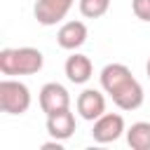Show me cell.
Returning a JSON list of instances; mask_svg holds the SVG:
<instances>
[{
  "label": "cell",
  "mask_w": 150,
  "mask_h": 150,
  "mask_svg": "<svg viewBox=\"0 0 150 150\" xmlns=\"http://www.w3.org/2000/svg\"><path fill=\"white\" fill-rule=\"evenodd\" d=\"M42 150H61V141H52V143H42Z\"/></svg>",
  "instance_id": "9a60e30c"
},
{
  "label": "cell",
  "mask_w": 150,
  "mask_h": 150,
  "mask_svg": "<svg viewBox=\"0 0 150 150\" xmlns=\"http://www.w3.org/2000/svg\"><path fill=\"white\" fill-rule=\"evenodd\" d=\"M131 9L141 21H150V0H131Z\"/></svg>",
  "instance_id": "5bb4252c"
},
{
  "label": "cell",
  "mask_w": 150,
  "mask_h": 150,
  "mask_svg": "<svg viewBox=\"0 0 150 150\" xmlns=\"http://www.w3.org/2000/svg\"><path fill=\"white\" fill-rule=\"evenodd\" d=\"M131 70L124 66V63H108L103 70H101V84L108 94H115L122 84H127L131 80Z\"/></svg>",
  "instance_id": "30bf717a"
},
{
  "label": "cell",
  "mask_w": 150,
  "mask_h": 150,
  "mask_svg": "<svg viewBox=\"0 0 150 150\" xmlns=\"http://www.w3.org/2000/svg\"><path fill=\"white\" fill-rule=\"evenodd\" d=\"M45 56L35 47L2 49L0 52V70L5 75H33L42 68Z\"/></svg>",
  "instance_id": "6da1fadb"
},
{
  "label": "cell",
  "mask_w": 150,
  "mask_h": 150,
  "mask_svg": "<svg viewBox=\"0 0 150 150\" xmlns=\"http://www.w3.org/2000/svg\"><path fill=\"white\" fill-rule=\"evenodd\" d=\"M112 96V101H115V105L117 108H122V110H136V108H141V103H143V87L138 84V80L136 77H131L127 84H122L115 94H110Z\"/></svg>",
  "instance_id": "52a82bcc"
},
{
  "label": "cell",
  "mask_w": 150,
  "mask_h": 150,
  "mask_svg": "<svg viewBox=\"0 0 150 150\" xmlns=\"http://www.w3.org/2000/svg\"><path fill=\"white\" fill-rule=\"evenodd\" d=\"M127 143L131 150H150V122H136L127 131Z\"/></svg>",
  "instance_id": "7c38bea8"
},
{
  "label": "cell",
  "mask_w": 150,
  "mask_h": 150,
  "mask_svg": "<svg viewBox=\"0 0 150 150\" xmlns=\"http://www.w3.org/2000/svg\"><path fill=\"white\" fill-rule=\"evenodd\" d=\"M47 131L56 141L70 138L73 131H75V117H73V112L66 108V110H59V112L47 115Z\"/></svg>",
  "instance_id": "ba28073f"
},
{
  "label": "cell",
  "mask_w": 150,
  "mask_h": 150,
  "mask_svg": "<svg viewBox=\"0 0 150 150\" xmlns=\"http://www.w3.org/2000/svg\"><path fill=\"white\" fill-rule=\"evenodd\" d=\"M87 40V26L82 21H68L59 28V35H56V42L59 47L63 49H77L82 47Z\"/></svg>",
  "instance_id": "9c48e42d"
},
{
  "label": "cell",
  "mask_w": 150,
  "mask_h": 150,
  "mask_svg": "<svg viewBox=\"0 0 150 150\" xmlns=\"http://www.w3.org/2000/svg\"><path fill=\"white\" fill-rule=\"evenodd\" d=\"M77 112L84 120H89V122L98 120L105 112V98H103V94L96 91V89H84L77 96Z\"/></svg>",
  "instance_id": "8992f818"
},
{
  "label": "cell",
  "mask_w": 150,
  "mask_h": 150,
  "mask_svg": "<svg viewBox=\"0 0 150 150\" xmlns=\"http://www.w3.org/2000/svg\"><path fill=\"white\" fill-rule=\"evenodd\" d=\"M68 105H70V96H68L66 87H61L59 82H47L40 89V108H42V112L52 115V112L66 110Z\"/></svg>",
  "instance_id": "5b68a950"
},
{
  "label": "cell",
  "mask_w": 150,
  "mask_h": 150,
  "mask_svg": "<svg viewBox=\"0 0 150 150\" xmlns=\"http://www.w3.org/2000/svg\"><path fill=\"white\" fill-rule=\"evenodd\" d=\"M30 108V91L23 82L2 80L0 82V110L7 115H21Z\"/></svg>",
  "instance_id": "7a4b0ae2"
},
{
  "label": "cell",
  "mask_w": 150,
  "mask_h": 150,
  "mask_svg": "<svg viewBox=\"0 0 150 150\" xmlns=\"http://www.w3.org/2000/svg\"><path fill=\"white\" fill-rule=\"evenodd\" d=\"M66 75H68L70 82L84 84L91 77V61H89V56H84V54L68 56V61H66Z\"/></svg>",
  "instance_id": "8fae6325"
},
{
  "label": "cell",
  "mask_w": 150,
  "mask_h": 150,
  "mask_svg": "<svg viewBox=\"0 0 150 150\" xmlns=\"http://www.w3.org/2000/svg\"><path fill=\"white\" fill-rule=\"evenodd\" d=\"M73 2L75 0H35L33 12H35L38 23H42V26L59 23L61 19H66V14L73 7Z\"/></svg>",
  "instance_id": "277c9868"
},
{
  "label": "cell",
  "mask_w": 150,
  "mask_h": 150,
  "mask_svg": "<svg viewBox=\"0 0 150 150\" xmlns=\"http://www.w3.org/2000/svg\"><path fill=\"white\" fill-rule=\"evenodd\" d=\"M110 0H80V12L87 19H98L108 12Z\"/></svg>",
  "instance_id": "4fadbf2b"
},
{
  "label": "cell",
  "mask_w": 150,
  "mask_h": 150,
  "mask_svg": "<svg viewBox=\"0 0 150 150\" xmlns=\"http://www.w3.org/2000/svg\"><path fill=\"white\" fill-rule=\"evenodd\" d=\"M124 131V120L122 115L117 112H103L98 120H94V129H91V136L96 143H110V141H117Z\"/></svg>",
  "instance_id": "3957f363"
},
{
  "label": "cell",
  "mask_w": 150,
  "mask_h": 150,
  "mask_svg": "<svg viewBox=\"0 0 150 150\" xmlns=\"http://www.w3.org/2000/svg\"><path fill=\"white\" fill-rule=\"evenodd\" d=\"M145 70H148V77H150V59H148V66H145Z\"/></svg>",
  "instance_id": "2e32d148"
}]
</instances>
